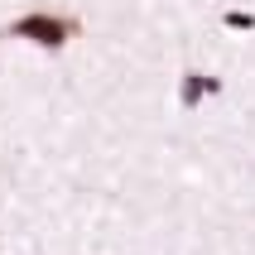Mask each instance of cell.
Listing matches in <instances>:
<instances>
[{"mask_svg":"<svg viewBox=\"0 0 255 255\" xmlns=\"http://www.w3.org/2000/svg\"><path fill=\"white\" fill-rule=\"evenodd\" d=\"M77 34H82V24L72 14H53V10H29V14H19V19H10L0 29V39H29L39 48H63Z\"/></svg>","mask_w":255,"mask_h":255,"instance_id":"obj_1","label":"cell"},{"mask_svg":"<svg viewBox=\"0 0 255 255\" xmlns=\"http://www.w3.org/2000/svg\"><path fill=\"white\" fill-rule=\"evenodd\" d=\"M222 92V77H212V72H198V68H188L183 77H178V106L183 111H198L207 97H217Z\"/></svg>","mask_w":255,"mask_h":255,"instance_id":"obj_2","label":"cell"},{"mask_svg":"<svg viewBox=\"0 0 255 255\" xmlns=\"http://www.w3.org/2000/svg\"><path fill=\"white\" fill-rule=\"evenodd\" d=\"M222 24L227 29H255V14L251 10H222Z\"/></svg>","mask_w":255,"mask_h":255,"instance_id":"obj_3","label":"cell"}]
</instances>
